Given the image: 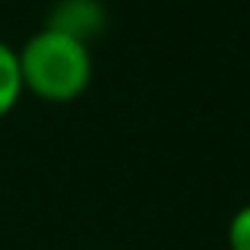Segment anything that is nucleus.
<instances>
[{"label": "nucleus", "mask_w": 250, "mask_h": 250, "mask_svg": "<svg viewBox=\"0 0 250 250\" xmlns=\"http://www.w3.org/2000/svg\"><path fill=\"white\" fill-rule=\"evenodd\" d=\"M19 54V73L22 89L48 104H70L92 85V48L61 32L38 29L25 38Z\"/></svg>", "instance_id": "1"}, {"label": "nucleus", "mask_w": 250, "mask_h": 250, "mask_svg": "<svg viewBox=\"0 0 250 250\" xmlns=\"http://www.w3.org/2000/svg\"><path fill=\"white\" fill-rule=\"evenodd\" d=\"M44 29L61 32L67 38L89 44L104 35L108 29V6L102 0H54L44 13Z\"/></svg>", "instance_id": "2"}, {"label": "nucleus", "mask_w": 250, "mask_h": 250, "mask_svg": "<svg viewBox=\"0 0 250 250\" xmlns=\"http://www.w3.org/2000/svg\"><path fill=\"white\" fill-rule=\"evenodd\" d=\"M22 73H19V54L13 44L0 42V121L10 114L22 98Z\"/></svg>", "instance_id": "3"}, {"label": "nucleus", "mask_w": 250, "mask_h": 250, "mask_svg": "<svg viewBox=\"0 0 250 250\" xmlns=\"http://www.w3.org/2000/svg\"><path fill=\"white\" fill-rule=\"evenodd\" d=\"M225 244L228 250H250V203L231 212L225 228Z\"/></svg>", "instance_id": "4"}]
</instances>
